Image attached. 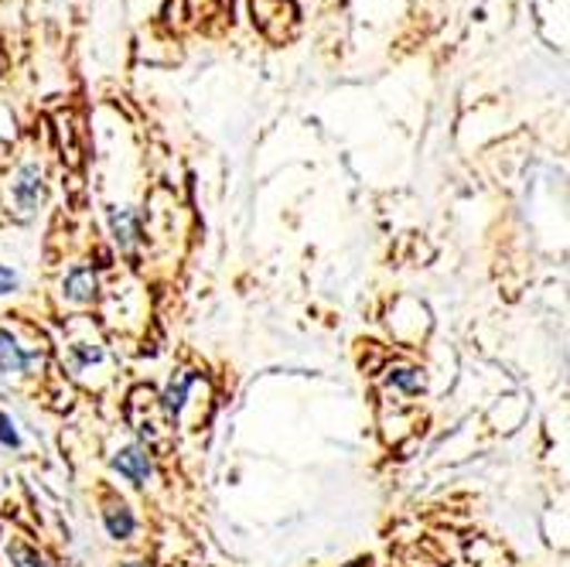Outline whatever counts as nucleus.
Masks as SVG:
<instances>
[{
    "instance_id": "nucleus-7",
    "label": "nucleus",
    "mask_w": 570,
    "mask_h": 567,
    "mask_svg": "<svg viewBox=\"0 0 570 567\" xmlns=\"http://www.w3.org/2000/svg\"><path fill=\"white\" fill-rule=\"evenodd\" d=\"M107 527H110V534L120 537V540L130 537V534H134V517H130V509H124V506H120V509H110V512H107Z\"/></svg>"
},
{
    "instance_id": "nucleus-2",
    "label": "nucleus",
    "mask_w": 570,
    "mask_h": 567,
    "mask_svg": "<svg viewBox=\"0 0 570 567\" xmlns=\"http://www.w3.org/2000/svg\"><path fill=\"white\" fill-rule=\"evenodd\" d=\"M114 469H117L124 479H130L134 486H144L147 476H150V458H147L140 448H127V451H120V454L114 458Z\"/></svg>"
},
{
    "instance_id": "nucleus-4",
    "label": "nucleus",
    "mask_w": 570,
    "mask_h": 567,
    "mask_svg": "<svg viewBox=\"0 0 570 567\" xmlns=\"http://www.w3.org/2000/svg\"><path fill=\"white\" fill-rule=\"evenodd\" d=\"M92 294H96V274H92V267L69 271V277H66V297L76 301V304H86V301H92Z\"/></svg>"
},
{
    "instance_id": "nucleus-12",
    "label": "nucleus",
    "mask_w": 570,
    "mask_h": 567,
    "mask_svg": "<svg viewBox=\"0 0 570 567\" xmlns=\"http://www.w3.org/2000/svg\"><path fill=\"white\" fill-rule=\"evenodd\" d=\"M130 567H137V564H130Z\"/></svg>"
},
{
    "instance_id": "nucleus-8",
    "label": "nucleus",
    "mask_w": 570,
    "mask_h": 567,
    "mask_svg": "<svg viewBox=\"0 0 570 567\" xmlns=\"http://www.w3.org/2000/svg\"><path fill=\"white\" fill-rule=\"evenodd\" d=\"M390 383H396L406 393H417L424 387V377L417 370H396V373H390Z\"/></svg>"
},
{
    "instance_id": "nucleus-6",
    "label": "nucleus",
    "mask_w": 570,
    "mask_h": 567,
    "mask_svg": "<svg viewBox=\"0 0 570 567\" xmlns=\"http://www.w3.org/2000/svg\"><path fill=\"white\" fill-rule=\"evenodd\" d=\"M188 387H191V377H188V373H181V377L168 387V393H165V410H168L171 418H178V414H181L185 397H188Z\"/></svg>"
},
{
    "instance_id": "nucleus-11",
    "label": "nucleus",
    "mask_w": 570,
    "mask_h": 567,
    "mask_svg": "<svg viewBox=\"0 0 570 567\" xmlns=\"http://www.w3.org/2000/svg\"><path fill=\"white\" fill-rule=\"evenodd\" d=\"M18 291V274L11 267H0V294H11Z\"/></svg>"
},
{
    "instance_id": "nucleus-5",
    "label": "nucleus",
    "mask_w": 570,
    "mask_h": 567,
    "mask_svg": "<svg viewBox=\"0 0 570 567\" xmlns=\"http://www.w3.org/2000/svg\"><path fill=\"white\" fill-rule=\"evenodd\" d=\"M110 223H114V233H117V243L120 246H134L137 239V219L130 209H114L110 213Z\"/></svg>"
},
{
    "instance_id": "nucleus-3",
    "label": "nucleus",
    "mask_w": 570,
    "mask_h": 567,
    "mask_svg": "<svg viewBox=\"0 0 570 567\" xmlns=\"http://www.w3.org/2000/svg\"><path fill=\"white\" fill-rule=\"evenodd\" d=\"M14 198H18V205H21L24 213H31L35 205H38V198H41V172H38V165H24L21 168L18 185H14Z\"/></svg>"
},
{
    "instance_id": "nucleus-10",
    "label": "nucleus",
    "mask_w": 570,
    "mask_h": 567,
    "mask_svg": "<svg viewBox=\"0 0 570 567\" xmlns=\"http://www.w3.org/2000/svg\"><path fill=\"white\" fill-rule=\"evenodd\" d=\"M0 441L11 444V448H18V444H21V438H18V431H14V424H11V418H8V414H0Z\"/></svg>"
},
{
    "instance_id": "nucleus-1",
    "label": "nucleus",
    "mask_w": 570,
    "mask_h": 567,
    "mask_svg": "<svg viewBox=\"0 0 570 567\" xmlns=\"http://www.w3.org/2000/svg\"><path fill=\"white\" fill-rule=\"evenodd\" d=\"M38 363V352H24L14 335H8L0 329V377H11V373H24Z\"/></svg>"
},
{
    "instance_id": "nucleus-9",
    "label": "nucleus",
    "mask_w": 570,
    "mask_h": 567,
    "mask_svg": "<svg viewBox=\"0 0 570 567\" xmlns=\"http://www.w3.org/2000/svg\"><path fill=\"white\" fill-rule=\"evenodd\" d=\"M11 557L18 560V567H48L41 554L28 550V547H11Z\"/></svg>"
}]
</instances>
